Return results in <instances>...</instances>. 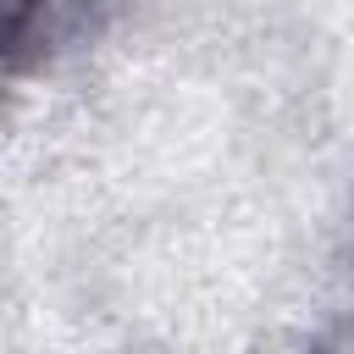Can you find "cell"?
<instances>
[{"instance_id": "6da1fadb", "label": "cell", "mask_w": 354, "mask_h": 354, "mask_svg": "<svg viewBox=\"0 0 354 354\" xmlns=\"http://www.w3.org/2000/svg\"><path fill=\"white\" fill-rule=\"evenodd\" d=\"M39 6H50V0H6V22H11V44L28 33V17L39 11Z\"/></svg>"}]
</instances>
